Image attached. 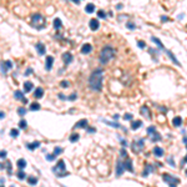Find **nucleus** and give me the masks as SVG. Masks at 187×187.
Returning a JSON list of instances; mask_svg holds the SVG:
<instances>
[{
	"mask_svg": "<svg viewBox=\"0 0 187 187\" xmlns=\"http://www.w3.org/2000/svg\"><path fill=\"white\" fill-rule=\"evenodd\" d=\"M30 110H31V111H38V110H40V104H38V102L31 104V105H30Z\"/></svg>",
	"mask_w": 187,
	"mask_h": 187,
	"instance_id": "29",
	"label": "nucleus"
},
{
	"mask_svg": "<svg viewBox=\"0 0 187 187\" xmlns=\"http://www.w3.org/2000/svg\"><path fill=\"white\" fill-rule=\"evenodd\" d=\"M97 16H99L100 19H105V18H106V13L102 11V10H99V11H97Z\"/></svg>",
	"mask_w": 187,
	"mask_h": 187,
	"instance_id": "32",
	"label": "nucleus"
},
{
	"mask_svg": "<svg viewBox=\"0 0 187 187\" xmlns=\"http://www.w3.org/2000/svg\"><path fill=\"white\" fill-rule=\"evenodd\" d=\"M26 125H28V124H26V121H25V120H21V121L19 122V127H20L21 130H25V129L28 127Z\"/></svg>",
	"mask_w": 187,
	"mask_h": 187,
	"instance_id": "30",
	"label": "nucleus"
},
{
	"mask_svg": "<svg viewBox=\"0 0 187 187\" xmlns=\"http://www.w3.org/2000/svg\"><path fill=\"white\" fill-rule=\"evenodd\" d=\"M143 145H145V141H143V140H137V141L132 142V146H131V148H132V151H134L135 153H139L140 151H142V148H143Z\"/></svg>",
	"mask_w": 187,
	"mask_h": 187,
	"instance_id": "6",
	"label": "nucleus"
},
{
	"mask_svg": "<svg viewBox=\"0 0 187 187\" xmlns=\"http://www.w3.org/2000/svg\"><path fill=\"white\" fill-rule=\"evenodd\" d=\"M52 172H54L57 177H65V176H67V175H69V172L66 171L65 162H64L62 160H60V161L56 163V166L52 168Z\"/></svg>",
	"mask_w": 187,
	"mask_h": 187,
	"instance_id": "4",
	"label": "nucleus"
},
{
	"mask_svg": "<svg viewBox=\"0 0 187 187\" xmlns=\"http://www.w3.org/2000/svg\"><path fill=\"white\" fill-rule=\"evenodd\" d=\"M85 11L87 14H92L94 11H95V5H94V4H87L86 8H85Z\"/></svg>",
	"mask_w": 187,
	"mask_h": 187,
	"instance_id": "23",
	"label": "nucleus"
},
{
	"mask_svg": "<svg viewBox=\"0 0 187 187\" xmlns=\"http://www.w3.org/2000/svg\"><path fill=\"white\" fill-rule=\"evenodd\" d=\"M89 132H95V129H89Z\"/></svg>",
	"mask_w": 187,
	"mask_h": 187,
	"instance_id": "53",
	"label": "nucleus"
},
{
	"mask_svg": "<svg viewBox=\"0 0 187 187\" xmlns=\"http://www.w3.org/2000/svg\"><path fill=\"white\" fill-rule=\"evenodd\" d=\"M14 97H15L16 100H20V101H23L24 104H26V102H28V100L24 97V94H23V91H20V90H16V91L14 92Z\"/></svg>",
	"mask_w": 187,
	"mask_h": 187,
	"instance_id": "8",
	"label": "nucleus"
},
{
	"mask_svg": "<svg viewBox=\"0 0 187 187\" xmlns=\"http://www.w3.org/2000/svg\"><path fill=\"white\" fill-rule=\"evenodd\" d=\"M121 156H122V157H127V153H126L125 150H121Z\"/></svg>",
	"mask_w": 187,
	"mask_h": 187,
	"instance_id": "48",
	"label": "nucleus"
},
{
	"mask_svg": "<svg viewBox=\"0 0 187 187\" xmlns=\"http://www.w3.org/2000/svg\"><path fill=\"white\" fill-rule=\"evenodd\" d=\"M31 25H33V28H35V29H38V30L44 29L45 25H46L45 18H44L43 15H40V14L33 15V18H31Z\"/></svg>",
	"mask_w": 187,
	"mask_h": 187,
	"instance_id": "3",
	"label": "nucleus"
},
{
	"mask_svg": "<svg viewBox=\"0 0 187 187\" xmlns=\"http://www.w3.org/2000/svg\"><path fill=\"white\" fill-rule=\"evenodd\" d=\"M167 161H168V162L171 163V166H172V167H175V161H173V160H172L171 157H168V160H167Z\"/></svg>",
	"mask_w": 187,
	"mask_h": 187,
	"instance_id": "45",
	"label": "nucleus"
},
{
	"mask_svg": "<svg viewBox=\"0 0 187 187\" xmlns=\"http://www.w3.org/2000/svg\"><path fill=\"white\" fill-rule=\"evenodd\" d=\"M6 167H8V173L11 175V168H10V162H9V161L6 162Z\"/></svg>",
	"mask_w": 187,
	"mask_h": 187,
	"instance_id": "44",
	"label": "nucleus"
},
{
	"mask_svg": "<svg viewBox=\"0 0 187 187\" xmlns=\"http://www.w3.org/2000/svg\"><path fill=\"white\" fill-rule=\"evenodd\" d=\"M60 152H62V150H61L60 147H56V148H55V152H54V153H55V155L57 156V155H59Z\"/></svg>",
	"mask_w": 187,
	"mask_h": 187,
	"instance_id": "43",
	"label": "nucleus"
},
{
	"mask_svg": "<svg viewBox=\"0 0 187 187\" xmlns=\"http://www.w3.org/2000/svg\"><path fill=\"white\" fill-rule=\"evenodd\" d=\"M153 132H156V127L155 126H151V127L147 129V134H153Z\"/></svg>",
	"mask_w": 187,
	"mask_h": 187,
	"instance_id": "39",
	"label": "nucleus"
},
{
	"mask_svg": "<svg viewBox=\"0 0 187 187\" xmlns=\"http://www.w3.org/2000/svg\"><path fill=\"white\" fill-rule=\"evenodd\" d=\"M86 126H87V120H85V119H84V120L77 121V122L75 124V126H74V127H75V129H85Z\"/></svg>",
	"mask_w": 187,
	"mask_h": 187,
	"instance_id": "15",
	"label": "nucleus"
},
{
	"mask_svg": "<svg viewBox=\"0 0 187 187\" xmlns=\"http://www.w3.org/2000/svg\"><path fill=\"white\" fill-rule=\"evenodd\" d=\"M172 122H173V126H181L182 125V117L181 116H176L172 120Z\"/></svg>",
	"mask_w": 187,
	"mask_h": 187,
	"instance_id": "24",
	"label": "nucleus"
},
{
	"mask_svg": "<svg viewBox=\"0 0 187 187\" xmlns=\"http://www.w3.org/2000/svg\"><path fill=\"white\" fill-rule=\"evenodd\" d=\"M16 166H18L20 170H24V168L26 167V161H25L24 158H19L18 162H16Z\"/></svg>",
	"mask_w": 187,
	"mask_h": 187,
	"instance_id": "22",
	"label": "nucleus"
},
{
	"mask_svg": "<svg viewBox=\"0 0 187 187\" xmlns=\"http://www.w3.org/2000/svg\"><path fill=\"white\" fill-rule=\"evenodd\" d=\"M185 163H186V157H185V158L181 161V166H185Z\"/></svg>",
	"mask_w": 187,
	"mask_h": 187,
	"instance_id": "51",
	"label": "nucleus"
},
{
	"mask_svg": "<svg viewBox=\"0 0 187 187\" xmlns=\"http://www.w3.org/2000/svg\"><path fill=\"white\" fill-rule=\"evenodd\" d=\"M91 50H92V46L90 44H85L81 47V52L82 54H89V52H91Z\"/></svg>",
	"mask_w": 187,
	"mask_h": 187,
	"instance_id": "18",
	"label": "nucleus"
},
{
	"mask_svg": "<svg viewBox=\"0 0 187 187\" xmlns=\"http://www.w3.org/2000/svg\"><path fill=\"white\" fill-rule=\"evenodd\" d=\"M102 79H104V71L101 69H96L92 71V74L89 77V86L94 91H101L102 89Z\"/></svg>",
	"mask_w": 187,
	"mask_h": 187,
	"instance_id": "1",
	"label": "nucleus"
},
{
	"mask_svg": "<svg viewBox=\"0 0 187 187\" xmlns=\"http://www.w3.org/2000/svg\"><path fill=\"white\" fill-rule=\"evenodd\" d=\"M61 26H62V23H61V20H60L59 18H56V19L54 20V28H55L56 30H59Z\"/></svg>",
	"mask_w": 187,
	"mask_h": 187,
	"instance_id": "25",
	"label": "nucleus"
},
{
	"mask_svg": "<svg viewBox=\"0 0 187 187\" xmlns=\"http://www.w3.org/2000/svg\"><path fill=\"white\" fill-rule=\"evenodd\" d=\"M140 112L142 114V116H145L147 120H150L151 119V112H150V109L147 107V106H142L141 109H140Z\"/></svg>",
	"mask_w": 187,
	"mask_h": 187,
	"instance_id": "9",
	"label": "nucleus"
},
{
	"mask_svg": "<svg viewBox=\"0 0 187 187\" xmlns=\"http://www.w3.org/2000/svg\"><path fill=\"white\" fill-rule=\"evenodd\" d=\"M72 1H74V3H75V4H79V3H80V1H81V0H72Z\"/></svg>",
	"mask_w": 187,
	"mask_h": 187,
	"instance_id": "52",
	"label": "nucleus"
},
{
	"mask_svg": "<svg viewBox=\"0 0 187 187\" xmlns=\"http://www.w3.org/2000/svg\"><path fill=\"white\" fill-rule=\"evenodd\" d=\"M28 182H29L30 185H36V183H38V178H36V177H29V178H28Z\"/></svg>",
	"mask_w": 187,
	"mask_h": 187,
	"instance_id": "31",
	"label": "nucleus"
},
{
	"mask_svg": "<svg viewBox=\"0 0 187 187\" xmlns=\"http://www.w3.org/2000/svg\"><path fill=\"white\" fill-rule=\"evenodd\" d=\"M10 135H11L13 137H18V136H19V131L15 130V129H13V130L10 131Z\"/></svg>",
	"mask_w": 187,
	"mask_h": 187,
	"instance_id": "35",
	"label": "nucleus"
},
{
	"mask_svg": "<svg viewBox=\"0 0 187 187\" xmlns=\"http://www.w3.org/2000/svg\"><path fill=\"white\" fill-rule=\"evenodd\" d=\"M25 176H26V175L24 173V171H21V170H20V171L18 172V178H19V180H24V178H25Z\"/></svg>",
	"mask_w": 187,
	"mask_h": 187,
	"instance_id": "33",
	"label": "nucleus"
},
{
	"mask_svg": "<svg viewBox=\"0 0 187 187\" xmlns=\"http://www.w3.org/2000/svg\"><path fill=\"white\" fill-rule=\"evenodd\" d=\"M4 117H5V114L0 111V119H4Z\"/></svg>",
	"mask_w": 187,
	"mask_h": 187,
	"instance_id": "50",
	"label": "nucleus"
},
{
	"mask_svg": "<svg viewBox=\"0 0 187 187\" xmlns=\"http://www.w3.org/2000/svg\"><path fill=\"white\" fill-rule=\"evenodd\" d=\"M10 69H13V62L11 61H4V62H1V71H3V74H6V71L8 70H10Z\"/></svg>",
	"mask_w": 187,
	"mask_h": 187,
	"instance_id": "7",
	"label": "nucleus"
},
{
	"mask_svg": "<svg viewBox=\"0 0 187 187\" xmlns=\"http://www.w3.org/2000/svg\"><path fill=\"white\" fill-rule=\"evenodd\" d=\"M69 85H70L69 81H61V82H60V86H61V87H69Z\"/></svg>",
	"mask_w": 187,
	"mask_h": 187,
	"instance_id": "38",
	"label": "nucleus"
},
{
	"mask_svg": "<svg viewBox=\"0 0 187 187\" xmlns=\"http://www.w3.org/2000/svg\"><path fill=\"white\" fill-rule=\"evenodd\" d=\"M52 62H54V57H52V56H46L45 69H46L47 71H50V70H51V67H52Z\"/></svg>",
	"mask_w": 187,
	"mask_h": 187,
	"instance_id": "12",
	"label": "nucleus"
},
{
	"mask_svg": "<svg viewBox=\"0 0 187 187\" xmlns=\"http://www.w3.org/2000/svg\"><path fill=\"white\" fill-rule=\"evenodd\" d=\"M18 114H19L20 116H23V115L26 114V110H25L24 107H19V109H18Z\"/></svg>",
	"mask_w": 187,
	"mask_h": 187,
	"instance_id": "34",
	"label": "nucleus"
},
{
	"mask_svg": "<svg viewBox=\"0 0 187 187\" xmlns=\"http://www.w3.org/2000/svg\"><path fill=\"white\" fill-rule=\"evenodd\" d=\"M59 97H60L61 100H66V97H65V95H62V94H60V95H59Z\"/></svg>",
	"mask_w": 187,
	"mask_h": 187,
	"instance_id": "49",
	"label": "nucleus"
},
{
	"mask_svg": "<svg viewBox=\"0 0 187 187\" xmlns=\"http://www.w3.org/2000/svg\"><path fill=\"white\" fill-rule=\"evenodd\" d=\"M67 100H70V101L76 100V94H72V95H70V97H67Z\"/></svg>",
	"mask_w": 187,
	"mask_h": 187,
	"instance_id": "42",
	"label": "nucleus"
},
{
	"mask_svg": "<svg viewBox=\"0 0 187 187\" xmlns=\"http://www.w3.org/2000/svg\"><path fill=\"white\" fill-rule=\"evenodd\" d=\"M79 139H80V135H79V134H72V135L70 136V142H77Z\"/></svg>",
	"mask_w": 187,
	"mask_h": 187,
	"instance_id": "28",
	"label": "nucleus"
},
{
	"mask_svg": "<svg viewBox=\"0 0 187 187\" xmlns=\"http://www.w3.org/2000/svg\"><path fill=\"white\" fill-rule=\"evenodd\" d=\"M127 28L134 30V29H135V25H134V24H131V23H129V24H127Z\"/></svg>",
	"mask_w": 187,
	"mask_h": 187,
	"instance_id": "47",
	"label": "nucleus"
},
{
	"mask_svg": "<svg viewBox=\"0 0 187 187\" xmlns=\"http://www.w3.org/2000/svg\"><path fill=\"white\" fill-rule=\"evenodd\" d=\"M55 158H56V155H55V153L47 155V156H46V160H47V161H52V160H55Z\"/></svg>",
	"mask_w": 187,
	"mask_h": 187,
	"instance_id": "37",
	"label": "nucleus"
},
{
	"mask_svg": "<svg viewBox=\"0 0 187 187\" xmlns=\"http://www.w3.org/2000/svg\"><path fill=\"white\" fill-rule=\"evenodd\" d=\"M35 47H36V50H38V52H39L40 55H45V52H46V49H45V45H44V44H41V43H38Z\"/></svg>",
	"mask_w": 187,
	"mask_h": 187,
	"instance_id": "14",
	"label": "nucleus"
},
{
	"mask_svg": "<svg viewBox=\"0 0 187 187\" xmlns=\"http://www.w3.org/2000/svg\"><path fill=\"white\" fill-rule=\"evenodd\" d=\"M26 146H28L29 150H35V148H38V147L40 146V142H39V141H35L34 143H28Z\"/></svg>",
	"mask_w": 187,
	"mask_h": 187,
	"instance_id": "27",
	"label": "nucleus"
},
{
	"mask_svg": "<svg viewBox=\"0 0 187 187\" xmlns=\"http://www.w3.org/2000/svg\"><path fill=\"white\" fill-rule=\"evenodd\" d=\"M162 180H163L166 183H168V186H176V185L180 183V178L173 177V176H170V175H167V173L162 175Z\"/></svg>",
	"mask_w": 187,
	"mask_h": 187,
	"instance_id": "5",
	"label": "nucleus"
},
{
	"mask_svg": "<svg viewBox=\"0 0 187 187\" xmlns=\"http://www.w3.org/2000/svg\"><path fill=\"white\" fill-rule=\"evenodd\" d=\"M114 56H115V49L110 45H106L100 51V62L102 65H106L114 59Z\"/></svg>",
	"mask_w": 187,
	"mask_h": 187,
	"instance_id": "2",
	"label": "nucleus"
},
{
	"mask_svg": "<svg viewBox=\"0 0 187 187\" xmlns=\"http://www.w3.org/2000/svg\"><path fill=\"white\" fill-rule=\"evenodd\" d=\"M124 166H125V170L130 171V172H134V168H132V162L130 158H127L125 162H124Z\"/></svg>",
	"mask_w": 187,
	"mask_h": 187,
	"instance_id": "17",
	"label": "nucleus"
},
{
	"mask_svg": "<svg viewBox=\"0 0 187 187\" xmlns=\"http://www.w3.org/2000/svg\"><path fill=\"white\" fill-rule=\"evenodd\" d=\"M137 45H139V47H141V49H143L145 46H146V44H145V41H137Z\"/></svg>",
	"mask_w": 187,
	"mask_h": 187,
	"instance_id": "40",
	"label": "nucleus"
},
{
	"mask_svg": "<svg viewBox=\"0 0 187 187\" xmlns=\"http://www.w3.org/2000/svg\"><path fill=\"white\" fill-rule=\"evenodd\" d=\"M44 96V90L41 89V87H38L35 91H34V97H36V99H41Z\"/></svg>",
	"mask_w": 187,
	"mask_h": 187,
	"instance_id": "16",
	"label": "nucleus"
},
{
	"mask_svg": "<svg viewBox=\"0 0 187 187\" xmlns=\"http://www.w3.org/2000/svg\"><path fill=\"white\" fill-rule=\"evenodd\" d=\"M124 119H125V120H132V115H131V114H126V115L124 116Z\"/></svg>",
	"mask_w": 187,
	"mask_h": 187,
	"instance_id": "41",
	"label": "nucleus"
},
{
	"mask_svg": "<svg viewBox=\"0 0 187 187\" xmlns=\"http://www.w3.org/2000/svg\"><path fill=\"white\" fill-rule=\"evenodd\" d=\"M141 125H142V122H141L140 120H137V121H132V124H131V129H132V130H137Z\"/></svg>",
	"mask_w": 187,
	"mask_h": 187,
	"instance_id": "26",
	"label": "nucleus"
},
{
	"mask_svg": "<svg viewBox=\"0 0 187 187\" xmlns=\"http://www.w3.org/2000/svg\"><path fill=\"white\" fill-rule=\"evenodd\" d=\"M99 26H100V24H99V21H97L96 19H91V20H90V29H91L92 31H96V30L99 29Z\"/></svg>",
	"mask_w": 187,
	"mask_h": 187,
	"instance_id": "11",
	"label": "nucleus"
},
{
	"mask_svg": "<svg viewBox=\"0 0 187 187\" xmlns=\"http://www.w3.org/2000/svg\"><path fill=\"white\" fill-rule=\"evenodd\" d=\"M153 153H155V156H157V157H162V156H163V150H162L161 147L156 146V147H153Z\"/></svg>",
	"mask_w": 187,
	"mask_h": 187,
	"instance_id": "19",
	"label": "nucleus"
},
{
	"mask_svg": "<svg viewBox=\"0 0 187 187\" xmlns=\"http://www.w3.org/2000/svg\"><path fill=\"white\" fill-rule=\"evenodd\" d=\"M5 156H6V151H0V157L4 158Z\"/></svg>",
	"mask_w": 187,
	"mask_h": 187,
	"instance_id": "46",
	"label": "nucleus"
},
{
	"mask_svg": "<svg viewBox=\"0 0 187 187\" xmlns=\"http://www.w3.org/2000/svg\"><path fill=\"white\" fill-rule=\"evenodd\" d=\"M125 171V166H124V162H121V160L117 161V171H116V175L117 176H121V173H124Z\"/></svg>",
	"mask_w": 187,
	"mask_h": 187,
	"instance_id": "13",
	"label": "nucleus"
},
{
	"mask_svg": "<svg viewBox=\"0 0 187 187\" xmlns=\"http://www.w3.org/2000/svg\"><path fill=\"white\" fill-rule=\"evenodd\" d=\"M33 82L31 81H25V84H24V90H25V92H30L31 90H33Z\"/></svg>",
	"mask_w": 187,
	"mask_h": 187,
	"instance_id": "21",
	"label": "nucleus"
},
{
	"mask_svg": "<svg viewBox=\"0 0 187 187\" xmlns=\"http://www.w3.org/2000/svg\"><path fill=\"white\" fill-rule=\"evenodd\" d=\"M104 122L107 124V125H110V126H114V127H120V125H119V124H115V122H110V121H106V120H105Z\"/></svg>",
	"mask_w": 187,
	"mask_h": 187,
	"instance_id": "36",
	"label": "nucleus"
},
{
	"mask_svg": "<svg viewBox=\"0 0 187 187\" xmlns=\"http://www.w3.org/2000/svg\"><path fill=\"white\" fill-rule=\"evenodd\" d=\"M153 170H155V168L152 167V165H146V166H145V171H143L142 176H143V177H146L150 172H153Z\"/></svg>",
	"mask_w": 187,
	"mask_h": 187,
	"instance_id": "20",
	"label": "nucleus"
},
{
	"mask_svg": "<svg viewBox=\"0 0 187 187\" xmlns=\"http://www.w3.org/2000/svg\"><path fill=\"white\" fill-rule=\"evenodd\" d=\"M62 60H64L65 65H69L72 61V54L71 52H64L62 54Z\"/></svg>",
	"mask_w": 187,
	"mask_h": 187,
	"instance_id": "10",
	"label": "nucleus"
}]
</instances>
